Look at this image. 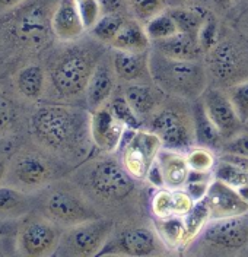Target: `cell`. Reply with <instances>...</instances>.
<instances>
[{"instance_id":"38","label":"cell","mask_w":248,"mask_h":257,"mask_svg":"<svg viewBox=\"0 0 248 257\" xmlns=\"http://www.w3.org/2000/svg\"><path fill=\"white\" fill-rule=\"evenodd\" d=\"M241 123L248 121V79L239 80L225 89Z\"/></svg>"},{"instance_id":"49","label":"cell","mask_w":248,"mask_h":257,"mask_svg":"<svg viewBox=\"0 0 248 257\" xmlns=\"http://www.w3.org/2000/svg\"><path fill=\"white\" fill-rule=\"evenodd\" d=\"M198 0H166L172 6H196Z\"/></svg>"},{"instance_id":"5","label":"cell","mask_w":248,"mask_h":257,"mask_svg":"<svg viewBox=\"0 0 248 257\" xmlns=\"http://www.w3.org/2000/svg\"><path fill=\"white\" fill-rule=\"evenodd\" d=\"M34 210L63 229L101 218L92 200L67 176L34 193Z\"/></svg>"},{"instance_id":"44","label":"cell","mask_w":248,"mask_h":257,"mask_svg":"<svg viewBox=\"0 0 248 257\" xmlns=\"http://www.w3.org/2000/svg\"><path fill=\"white\" fill-rule=\"evenodd\" d=\"M17 221H5L0 219V245L6 241L15 240V232H17Z\"/></svg>"},{"instance_id":"17","label":"cell","mask_w":248,"mask_h":257,"mask_svg":"<svg viewBox=\"0 0 248 257\" xmlns=\"http://www.w3.org/2000/svg\"><path fill=\"white\" fill-rule=\"evenodd\" d=\"M116 79L113 59L105 53L97 64L85 92V104L88 111H95L108 104L116 89Z\"/></svg>"},{"instance_id":"21","label":"cell","mask_w":248,"mask_h":257,"mask_svg":"<svg viewBox=\"0 0 248 257\" xmlns=\"http://www.w3.org/2000/svg\"><path fill=\"white\" fill-rule=\"evenodd\" d=\"M193 197L184 189H156L152 197V213L155 218H171V216H185L193 206Z\"/></svg>"},{"instance_id":"28","label":"cell","mask_w":248,"mask_h":257,"mask_svg":"<svg viewBox=\"0 0 248 257\" xmlns=\"http://www.w3.org/2000/svg\"><path fill=\"white\" fill-rule=\"evenodd\" d=\"M150 46L152 43L145 31V27H142L140 22L134 19H127L124 27L120 30L116 38L113 40V43L110 44V47H113V50L133 51V53L148 51Z\"/></svg>"},{"instance_id":"40","label":"cell","mask_w":248,"mask_h":257,"mask_svg":"<svg viewBox=\"0 0 248 257\" xmlns=\"http://www.w3.org/2000/svg\"><path fill=\"white\" fill-rule=\"evenodd\" d=\"M197 40L204 53H209L219 43L217 22H216V19L212 15L207 16L206 21L203 22V25H201V28L198 31Z\"/></svg>"},{"instance_id":"39","label":"cell","mask_w":248,"mask_h":257,"mask_svg":"<svg viewBox=\"0 0 248 257\" xmlns=\"http://www.w3.org/2000/svg\"><path fill=\"white\" fill-rule=\"evenodd\" d=\"M166 0H130V8L139 21H149L150 18L165 11Z\"/></svg>"},{"instance_id":"47","label":"cell","mask_w":248,"mask_h":257,"mask_svg":"<svg viewBox=\"0 0 248 257\" xmlns=\"http://www.w3.org/2000/svg\"><path fill=\"white\" fill-rule=\"evenodd\" d=\"M9 158H11V154H9V152L0 151V184H2V183H5L6 176H8V170H9Z\"/></svg>"},{"instance_id":"6","label":"cell","mask_w":248,"mask_h":257,"mask_svg":"<svg viewBox=\"0 0 248 257\" xmlns=\"http://www.w3.org/2000/svg\"><path fill=\"white\" fill-rule=\"evenodd\" d=\"M67 177L73 180L89 199L95 197L110 203L123 202L134 192V178L126 171L121 162L111 157L91 161L70 171Z\"/></svg>"},{"instance_id":"3","label":"cell","mask_w":248,"mask_h":257,"mask_svg":"<svg viewBox=\"0 0 248 257\" xmlns=\"http://www.w3.org/2000/svg\"><path fill=\"white\" fill-rule=\"evenodd\" d=\"M94 37L76 41H56L41 62L47 72V94L44 101L75 104L85 98L89 79L105 54Z\"/></svg>"},{"instance_id":"13","label":"cell","mask_w":248,"mask_h":257,"mask_svg":"<svg viewBox=\"0 0 248 257\" xmlns=\"http://www.w3.org/2000/svg\"><path fill=\"white\" fill-rule=\"evenodd\" d=\"M201 238L219 248L241 250L248 244V219L245 215L213 218L203 228Z\"/></svg>"},{"instance_id":"4","label":"cell","mask_w":248,"mask_h":257,"mask_svg":"<svg viewBox=\"0 0 248 257\" xmlns=\"http://www.w3.org/2000/svg\"><path fill=\"white\" fill-rule=\"evenodd\" d=\"M70 171L69 165L27 138L11 154L5 183L34 194L56 180L69 176Z\"/></svg>"},{"instance_id":"29","label":"cell","mask_w":248,"mask_h":257,"mask_svg":"<svg viewBox=\"0 0 248 257\" xmlns=\"http://www.w3.org/2000/svg\"><path fill=\"white\" fill-rule=\"evenodd\" d=\"M155 232L169 248L185 247V224L182 216L155 218Z\"/></svg>"},{"instance_id":"7","label":"cell","mask_w":248,"mask_h":257,"mask_svg":"<svg viewBox=\"0 0 248 257\" xmlns=\"http://www.w3.org/2000/svg\"><path fill=\"white\" fill-rule=\"evenodd\" d=\"M149 69L152 82L165 94L196 99L206 91L207 75L200 60H177L152 50Z\"/></svg>"},{"instance_id":"12","label":"cell","mask_w":248,"mask_h":257,"mask_svg":"<svg viewBox=\"0 0 248 257\" xmlns=\"http://www.w3.org/2000/svg\"><path fill=\"white\" fill-rule=\"evenodd\" d=\"M162 148V141L152 130H130V138L121 151V164L134 180H145Z\"/></svg>"},{"instance_id":"35","label":"cell","mask_w":248,"mask_h":257,"mask_svg":"<svg viewBox=\"0 0 248 257\" xmlns=\"http://www.w3.org/2000/svg\"><path fill=\"white\" fill-rule=\"evenodd\" d=\"M145 31L148 34L150 43H155L178 34L180 28L172 15L168 11H162L161 14L155 15L145 22Z\"/></svg>"},{"instance_id":"1","label":"cell","mask_w":248,"mask_h":257,"mask_svg":"<svg viewBox=\"0 0 248 257\" xmlns=\"http://www.w3.org/2000/svg\"><path fill=\"white\" fill-rule=\"evenodd\" d=\"M59 0H24L0 15V79L40 62L57 41L51 19Z\"/></svg>"},{"instance_id":"51","label":"cell","mask_w":248,"mask_h":257,"mask_svg":"<svg viewBox=\"0 0 248 257\" xmlns=\"http://www.w3.org/2000/svg\"><path fill=\"white\" fill-rule=\"evenodd\" d=\"M79 2H82V0H76V3H79Z\"/></svg>"},{"instance_id":"8","label":"cell","mask_w":248,"mask_h":257,"mask_svg":"<svg viewBox=\"0 0 248 257\" xmlns=\"http://www.w3.org/2000/svg\"><path fill=\"white\" fill-rule=\"evenodd\" d=\"M63 228L41 213L31 210L18 219L15 232V254L22 257L54 256Z\"/></svg>"},{"instance_id":"10","label":"cell","mask_w":248,"mask_h":257,"mask_svg":"<svg viewBox=\"0 0 248 257\" xmlns=\"http://www.w3.org/2000/svg\"><path fill=\"white\" fill-rule=\"evenodd\" d=\"M31 108L18 98L9 80L0 79V151L12 154L28 138Z\"/></svg>"},{"instance_id":"16","label":"cell","mask_w":248,"mask_h":257,"mask_svg":"<svg viewBox=\"0 0 248 257\" xmlns=\"http://www.w3.org/2000/svg\"><path fill=\"white\" fill-rule=\"evenodd\" d=\"M200 101L207 117L220 132L222 138H232L241 126V120L238 118L226 92L210 88L201 94Z\"/></svg>"},{"instance_id":"41","label":"cell","mask_w":248,"mask_h":257,"mask_svg":"<svg viewBox=\"0 0 248 257\" xmlns=\"http://www.w3.org/2000/svg\"><path fill=\"white\" fill-rule=\"evenodd\" d=\"M79 8V14L83 21V25L86 28V31H89L102 16V11L99 6L98 0H82L78 3Z\"/></svg>"},{"instance_id":"46","label":"cell","mask_w":248,"mask_h":257,"mask_svg":"<svg viewBox=\"0 0 248 257\" xmlns=\"http://www.w3.org/2000/svg\"><path fill=\"white\" fill-rule=\"evenodd\" d=\"M220 160L226 161V162H231L233 165H236V167H239V168L248 171V157L236 155V154H231V152H225V154L222 155Z\"/></svg>"},{"instance_id":"15","label":"cell","mask_w":248,"mask_h":257,"mask_svg":"<svg viewBox=\"0 0 248 257\" xmlns=\"http://www.w3.org/2000/svg\"><path fill=\"white\" fill-rule=\"evenodd\" d=\"M207 54L209 67L220 82H229V85H233L238 82L236 78L244 76L248 54L233 41H219Z\"/></svg>"},{"instance_id":"18","label":"cell","mask_w":248,"mask_h":257,"mask_svg":"<svg viewBox=\"0 0 248 257\" xmlns=\"http://www.w3.org/2000/svg\"><path fill=\"white\" fill-rule=\"evenodd\" d=\"M127 128L121 124L108 105L91 112V138L92 144L101 152L113 154L118 149Z\"/></svg>"},{"instance_id":"27","label":"cell","mask_w":248,"mask_h":257,"mask_svg":"<svg viewBox=\"0 0 248 257\" xmlns=\"http://www.w3.org/2000/svg\"><path fill=\"white\" fill-rule=\"evenodd\" d=\"M117 250L127 256H150L158 248L156 237L148 228H130L117 238Z\"/></svg>"},{"instance_id":"20","label":"cell","mask_w":248,"mask_h":257,"mask_svg":"<svg viewBox=\"0 0 248 257\" xmlns=\"http://www.w3.org/2000/svg\"><path fill=\"white\" fill-rule=\"evenodd\" d=\"M51 27L57 41L70 43L82 38L86 28L76 0H59L53 14Z\"/></svg>"},{"instance_id":"42","label":"cell","mask_w":248,"mask_h":257,"mask_svg":"<svg viewBox=\"0 0 248 257\" xmlns=\"http://www.w3.org/2000/svg\"><path fill=\"white\" fill-rule=\"evenodd\" d=\"M225 152H231L236 155H244L248 157V133L245 135H238L235 138H232L228 144L223 146Z\"/></svg>"},{"instance_id":"9","label":"cell","mask_w":248,"mask_h":257,"mask_svg":"<svg viewBox=\"0 0 248 257\" xmlns=\"http://www.w3.org/2000/svg\"><path fill=\"white\" fill-rule=\"evenodd\" d=\"M110 219L97 218L63 229L54 256L92 257L98 256L113 232Z\"/></svg>"},{"instance_id":"32","label":"cell","mask_w":248,"mask_h":257,"mask_svg":"<svg viewBox=\"0 0 248 257\" xmlns=\"http://www.w3.org/2000/svg\"><path fill=\"white\" fill-rule=\"evenodd\" d=\"M213 177L236 190L248 202V171L220 160L213 170Z\"/></svg>"},{"instance_id":"45","label":"cell","mask_w":248,"mask_h":257,"mask_svg":"<svg viewBox=\"0 0 248 257\" xmlns=\"http://www.w3.org/2000/svg\"><path fill=\"white\" fill-rule=\"evenodd\" d=\"M102 15L104 14H123L126 9V0H98Z\"/></svg>"},{"instance_id":"19","label":"cell","mask_w":248,"mask_h":257,"mask_svg":"<svg viewBox=\"0 0 248 257\" xmlns=\"http://www.w3.org/2000/svg\"><path fill=\"white\" fill-rule=\"evenodd\" d=\"M206 202L213 218H228V216H242L248 213V202L232 187L223 181L213 177L207 193Z\"/></svg>"},{"instance_id":"36","label":"cell","mask_w":248,"mask_h":257,"mask_svg":"<svg viewBox=\"0 0 248 257\" xmlns=\"http://www.w3.org/2000/svg\"><path fill=\"white\" fill-rule=\"evenodd\" d=\"M107 105L110 107V110L114 114L117 120L121 124H124V127L127 130H137L142 127V118L130 107L124 94H117V95L111 96V99L108 101Z\"/></svg>"},{"instance_id":"14","label":"cell","mask_w":248,"mask_h":257,"mask_svg":"<svg viewBox=\"0 0 248 257\" xmlns=\"http://www.w3.org/2000/svg\"><path fill=\"white\" fill-rule=\"evenodd\" d=\"M8 80L18 98L27 105L33 107L46 99L47 72L41 60L22 66L15 73H12Z\"/></svg>"},{"instance_id":"34","label":"cell","mask_w":248,"mask_h":257,"mask_svg":"<svg viewBox=\"0 0 248 257\" xmlns=\"http://www.w3.org/2000/svg\"><path fill=\"white\" fill-rule=\"evenodd\" d=\"M126 22L127 19L124 14H104L89 32L97 41L110 46Z\"/></svg>"},{"instance_id":"37","label":"cell","mask_w":248,"mask_h":257,"mask_svg":"<svg viewBox=\"0 0 248 257\" xmlns=\"http://www.w3.org/2000/svg\"><path fill=\"white\" fill-rule=\"evenodd\" d=\"M185 157H187V162H188V167L191 171L213 173L216 167V157L207 146L191 148Z\"/></svg>"},{"instance_id":"22","label":"cell","mask_w":248,"mask_h":257,"mask_svg":"<svg viewBox=\"0 0 248 257\" xmlns=\"http://www.w3.org/2000/svg\"><path fill=\"white\" fill-rule=\"evenodd\" d=\"M124 96L130 104L134 112L142 118V121L148 117H152L161 108L162 94H165L161 88H155L148 82H133L124 88Z\"/></svg>"},{"instance_id":"50","label":"cell","mask_w":248,"mask_h":257,"mask_svg":"<svg viewBox=\"0 0 248 257\" xmlns=\"http://www.w3.org/2000/svg\"><path fill=\"white\" fill-rule=\"evenodd\" d=\"M235 0H213L215 6L219 11H226L228 8H231Z\"/></svg>"},{"instance_id":"25","label":"cell","mask_w":248,"mask_h":257,"mask_svg":"<svg viewBox=\"0 0 248 257\" xmlns=\"http://www.w3.org/2000/svg\"><path fill=\"white\" fill-rule=\"evenodd\" d=\"M34 210V194L8 183L0 184V219L17 221Z\"/></svg>"},{"instance_id":"33","label":"cell","mask_w":248,"mask_h":257,"mask_svg":"<svg viewBox=\"0 0 248 257\" xmlns=\"http://www.w3.org/2000/svg\"><path fill=\"white\" fill-rule=\"evenodd\" d=\"M212 219L210 209L206 202V199L197 200L194 203L193 209L184 216V224H185V247L198 237L203 231L206 224Z\"/></svg>"},{"instance_id":"2","label":"cell","mask_w":248,"mask_h":257,"mask_svg":"<svg viewBox=\"0 0 248 257\" xmlns=\"http://www.w3.org/2000/svg\"><path fill=\"white\" fill-rule=\"evenodd\" d=\"M28 138L73 168L91 148V112L75 104L41 101L30 111Z\"/></svg>"},{"instance_id":"11","label":"cell","mask_w":248,"mask_h":257,"mask_svg":"<svg viewBox=\"0 0 248 257\" xmlns=\"http://www.w3.org/2000/svg\"><path fill=\"white\" fill-rule=\"evenodd\" d=\"M149 130L156 133L168 149H187L196 141L193 115L190 117L175 107H161L150 117Z\"/></svg>"},{"instance_id":"23","label":"cell","mask_w":248,"mask_h":257,"mask_svg":"<svg viewBox=\"0 0 248 257\" xmlns=\"http://www.w3.org/2000/svg\"><path fill=\"white\" fill-rule=\"evenodd\" d=\"M113 66L116 70L118 79L124 82H142V80L152 79L150 69H149V53H133V51H120L114 50L111 54Z\"/></svg>"},{"instance_id":"26","label":"cell","mask_w":248,"mask_h":257,"mask_svg":"<svg viewBox=\"0 0 248 257\" xmlns=\"http://www.w3.org/2000/svg\"><path fill=\"white\" fill-rule=\"evenodd\" d=\"M156 160L159 162L162 173H164L165 187H169V189L185 187L191 170L188 167L187 157L181 154V151L162 148L159 151Z\"/></svg>"},{"instance_id":"48","label":"cell","mask_w":248,"mask_h":257,"mask_svg":"<svg viewBox=\"0 0 248 257\" xmlns=\"http://www.w3.org/2000/svg\"><path fill=\"white\" fill-rule=\"evenodd\" d=\"M21 2H24V0H0V15L18 6Z\"/></svg>"},{"instance_id":"43","label":"cell","mask_w":248,"mask_h":257,"mask_svg":"<svg viewBox=\"0 0 248 257\" xmlns=\"http://www.w3.org/2000/svg\"><path fill=\"white\" fill-rule=\"evenodd\" d=\"M145 180H148L149 184H150L152 187H155V189H162V187H165V178H164V173H162V168H161L158 160L150 165V168H149L148 174H146V178H145Z\"/></svg>"},{"instance_id":"30","label":"cell","mask_w":248,"mask_h":257,"mask_svg":"<svg viewBox=\"0 0 248 257\" xmlns=\"http://www.w3.org/2000/svg\"><path fill=\"white\" fill-rule=\"evenodd\" d=\"M168 12L175 19L180 32L197 38L198 31L209 14L200 6H172Z\"/></svg>"},{"instance_id":"24","label":"cell","mask_w":248,"mask_h":257,"mask_svg":"<svg viewBox=\"0 0 248 257\" xmlns=\"http://www.w3.org/2000/svg\"><path fill=\"white\" fill-rule=\"evenodd\" d=\"M152 48L166 57L177 60H200L204 54L196 37L178 32L169 38L152 43Z\"/></svg>"},{"instance_id":"31","label":"cell","mask_w":248,"mask_h":257,"mask_svg":"<svg viewBox=\"0 0 248 257\" xmlns=\"http://www.w3.org/2000/svg\"><path fill=\"white\" fill-rule=\"evenodd\" d=\"M193 121H194L196 141L201 144V146H217L222 142L223 138L217 127L212 123V120L207 117L201 101L193 108Z\"/></svg>"}]
</instances>
